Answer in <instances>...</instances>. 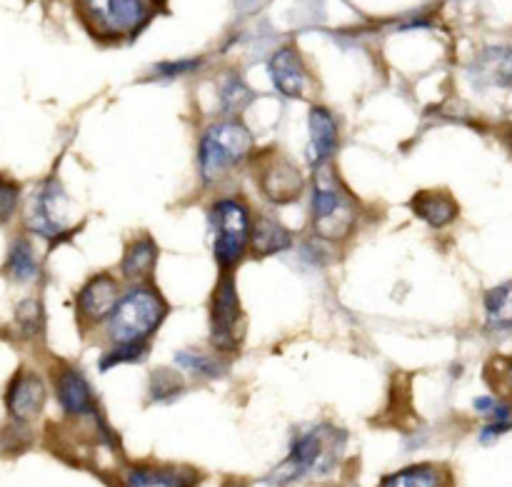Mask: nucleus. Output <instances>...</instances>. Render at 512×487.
Masks as SVG:
<instances>
[{
  "mask_svg": "<svg viewBox=\"0 0 512 487\" xmlns=\"http://www.w3.org/2000/svg\"><path fill=\"white\" fill-rule=\"evenodd\" d=\"M210 345L215 353L230 355L240 348L245 333V315L240 308L233 273H220L218 285L210 293Z\"/></svg>",
  "mask_w": 512,
  "mask_h": 487,
  "instance_id": "8",
  "label": "nucleus"
},
{
  "mask_svg": "<svg viewBox=\"0 0 512 487\" xmlns=\"http://www.w3.org/2000/svg\"><path fill=\"white\" fill-rule=\"evenodd\" d=\"M48 400V385L43 375L30 368H20L5 390V408L13 423H30L38 418Z\"/></svg>",
  "mask_w": 512,
  "mask_h": 487,
  "instance_id": "12",
  "label": "nucleus"
},
{
  "mask_svg": "<svg viewBox=\"0 0 512 487\" xmlns=\"http://www.w3.org/2000/svg\"><path fill=\"white\" fill-rule=\"evenodd\" d=\"M340 128L338 118L325 105H313L308 110V163L310 168L318 170L323 165L333 163L338 153Z\"/></svg>",
  "mask_w": 512,
  "mask_h": 487,
  "instance_id": "14",
  "label": "nucleus"
},
{
  "mask_svg": "<svg viewBox=\"0 0 512 487\" xmlns=\"http://www.w3.org/2000/svg\"><path fill=\"white\" fill-rule=\"evenodd\" d=\"M378 487H445V475L435 465H410L380 480Z\"/></svg>",
  "mask_w": 512,
  "mask_h": 487,
  "instance_id": "23",
  "label": "nucleus"
},
{
  "mask_svg": "<svg viewBox=\"0 0 512 487\" xmlns=\"http://www.w3.org/2000/svg\"><path fill=\"white\" fill-rule=\"evenodd\" d=\"M175 370L190 375L195 380H220L228 373V363L215 350H200V348H183L175 353L173 358Z\"/></svg>",
  "mask_w": 512,
  "mask_h": 487,
  "instance_id": "19",
  "label": "nucleus"
},
{
  "mask_svg": "<svg viewBox=\"0 0 512 487\" xmlns=\"http://www.w3.org/2000/svg\"><path fill=\"white\" fill-rule=\"evenodd\" d=\"M485 315L493 330L512 328V283L498 285L485 293Z\"/></svg>",
  "mask_w": 512,
  "mask_h": 487,
  "instance_id": "26",
  "label": "nucleus"
},
{
  "mask_svg": "<svg viewBox=\"0 0 512 487\" xmlns=\"http://www.w3.org/2000/svg\"><path fill=\"white\" fill-rule=\"evenodd\" d=\"M70 213H73V200L68 198V193H65L58 180L50 178L40 183L30 193L28 203H25V230L48 240L50 245H58L73 235Z\"/></svg>",
  "mask_w": 512,
  "mask_h": 487,
  "instance_id": "7",
  "label": "nucleus"
},
{
  "mask_svg": "<svg viewBox=\"0 0 512 487\" xmlns=\"http://www.w3.org/2000/svg\"><path fill=\"white\" fill-rule=\"evenodd\" d=\"M410 208L430 228H445V225H450L458 218V203L445 190H420L410 200Z\"/></svg>",
  "mask_w": 512,
  "mask_h": 487,
  "instance_id": "18",
  "label": "nucleus"
},
{
  "mask_svg": "<svg viewBox=\"0 0 512 487\" xmlns=\"http://www.w3.org/2000/svg\"><path fill=\"white\" fill-rule=\"evenodd\" d=\"M250 100H253V90L238 73H228L218 80V105L223 118H240Z\"/></svg>",
  "mask_w": 512,
  "mask_h": 487,
  "instance_id": "21",
  "label": "nucleus"
},
{
  "mask_svg": "<svg viewBox=\"0 0 512 487\" xmlns=\"http://www.w3.org/2000/svg\"><path fill=\"white\" fill-rule=\"evenodd\" d=\"M20 208V185L0 175V225L10 223Z\"/></svg>",
  "mask_w": 512,
  "mask_h": 487,
  "instance_id": "29",
  "label": "nucleus"
},
{
  "mask_svg": "<svg viewBox=\"0 0 512 487\" xmlns=\"http://www.w3.org/2000/svg\"><path fill=\"white\" fill-rule=\"evenodd\" d=\"M268 78L283 98H305L310 90V70L295 45H283L268 60Z\"/></svg>",
  "mask_w": 512,
  "mask_h": 487,
  "instance_id": "13",
  "label": "nucleus"
},
{
  "mask_svg": "<svg viewBox=\"0 0 512 487\" xmlns=\"http://www.w3.org/2000/svg\"><path fill=\"white\" fill-rule=\"evenodd\" d=\"M155 265H158V243L153 240V235L138 233L125 245L118 270L120 278L128 285L153 283Z\"/></svg>",
  "mask_w": 512,
  "mask_h": 487,
  "instance_id": "15",
  "label": "nucleus"
},
{
  "mask_svg": "<svg viewBox=\"0 0 512 487\" xmlns=\"http://www.w3.org/2000/svg\"><path fill=\"white\" fill-rule=\"evenodd\" d=\"M3 273L15 285H30L40 278L38 255H35L33 243L25 235H18V238L10 240Z\"/></svg>",
  "mask_w": 512,
  "mask_h": 487,
  "instance_id": "20",
  "label": "nucleus"
},
{
  "mask_svg": "<svg viewBox=\"0 0 512 487\" xmlns=\"http://www.w3.org/2000/svg\"><path fill=\"white\" fill-rule=\"evenodd\" d=\"M75 13L100 43L135 38L153 18V8L145 0H75Z\"/></svg>",
  "mask_w": 512,
  "mask_h": 487,
  "instance_id": "6",
  "label": "nucleus"
},
{
  "mask_svg": "<svg viewBox=\"0 0 512 487\" xmlns=\"http://www.w3.org/2000/svg\"><path fill=\"white\" fill-rule=\"evenodd\" d=\"M258 190L270 205H290L303 195L305 178L298 165L278 150H260L250 158Z\"/></svg>",
  "mask_w": 512,
  "mask_h": 487,
  "instance_id": "9",
  "label": "nucleus"
},
{
  "mask_svg": "<svg viewBox=\"0 0 512 487\" xmlns=\"http://www.w3.org/2000/svg\"><path fill=\"white\" fill-rule=\"evenodd\" d=\"M510 380H512V370H510Z\"/></svg>",
  "mask_w": 512,
  "mask_h": 487,
  "instance_id": "32",
  "label": "nucleus"
},
{
  "mask_svg": "<svg viewBox=\"0 0 512 487\" xmlns=\"http://www.w3.org/2000/svg\"><path fill=\"white\" fill-rule=\"evenodd\" d=\"M123 487H193L195 473L168 465H133L120 475Z\"/></svg>",
  "mask_w": 512,
  "mask_h": 487,
  "instance_id": "17",
  "label": "nucleus"
},
{
  "mask_svg": "<svg viewBox=\"0 0 512 487\" xmlns=\"http://www.w3.org/2000/svg\"><path fill=\"white\" fill-rule=\"evenodd\" d=\"M475 78L480 83L510 85L512 83V53L510 50H488L483 63L475 65Z\"/></svg>",
  "mask_w": 512,
  "mask_h": 487,
  "instance_id": "25",
  "label": "nucleus"
},
{
  "mask_svg": "<svg viewBox=\"0 0 512 487\" xmlns=\"http://www.w3.org/2000/svg\"><path fill=\"white\" fill-rule=\"evenodd\" d=\"M255 153V138L240 118L205 125L198 140V178L203 188H220Z\"/></svg>",
  "mask_w": 512,
  "mask_h": 487,
  "instance_id": "1",
  "label": "nucleus"
},
{
  "mask_svg": "<svg viewBox=\"0 0 512 487\" xmlns=\"http://www.w3.org/2000/svg\"><path fill=\"white\" fill-rule=\"evenodd\" d=\"M185 393L183 375L175 368H158L150 373L148 400L155 405H168Z\"/></svg>",
  "mask_w": 512,
  "mask_h": 487,
  "instance_id": "22",
  "label": "nucleus"
},
{
  "mask_svg": "<svg viewBox=\"0 0 512 487\" xmlns=\"http://www.w3.org/2000/svg\"><path fill=\"white\" fill-rule=\"evenodd\" d=\"M145 3H148L150 5V8H160V5H165V3H168V0H145Z\"/></svg>",
  "mask_w": 512,
  "mask_h": 487,
  "instance_id": "31",
  "label": "nucleus"
},
{
  "mask_svg": "<svg viewBox=\"0 0 512 487\" xmlns=\"http://www.w3.org/2000/svg\"><path fill=\"white\" fill-rule=\"evenodd\" d=\"M345 453V433L335 425H310L290 440L288 458L268 475L265 483L288 487L305 478L333 473Z\"/></svg>",
  "mask_w": 512,
  "mask_h": 487,
  "instance_id": "2",
  "label": "nucleus"
},
{
  "mask_svg": "<svg viewBox=\"0 0 512 487\" xmlns=\"http://www.w3.org/2000/svg\"><path fill=\"white\" fill-rule=\"evenodd\" d=\"M200 63L203 60L200 58H185V60H170V63H158L153 65V70H150V78H158V80H173V78H180V75H188L193 73V70L200 68Z\"/></svg>",
  "mask_w": 512,
  "mask_h": 487,
  "instance_id": "30",
  "label": "nucleus"
},
{
  "mask_svg": "<svg viewBox=\"0 0 512 487\" xmlns=\"http://www.w3.org/2000/svg\"><path fill=\"white\" fill-rule=\"evenodd\" d=\"M310 193V228L320 243H345L358 225V203L335 173L333 163L313 170Z\"/></svg>",
  "mask_w": 512,
  "mask_h": 487,
  "instance_id": "4",
  "label": "nucleus"
},
{
  "mask_svg": "<svg viewBox=\"0 0 512 487\" xmlns=\"http://www.w3.org/2000/svg\"><path fill=\"white\" fill-rule=\"evenodd\" d=\"M15 330H18L20 338L33 340L43 333L45 328V315H43V305H40L38 298H28L23 303H18L15 308Z\"/></svg>",
  "mask_w": 512,
  "mask_h": 487,
  "instance_id": "28",
  "label": "nucleus"
},
{
  "mask_svg": "<svg viewBox=\"0 0 512 487\" xmlns=\"http://www.w3.org/2000/svg\"><path fill=\"white\" fill-rule=\"evenodd\" d=\"M120 298V280L113 273H95L75 293V323L80 333L100 330Z\"/></svg>",
  "mask_w": 512,
  "mask_h": 487,
  "instance_id": "10",
  "label": "nucleus"
},
{
  "mask_svg": "<svg viewBox=\"0 0 512 487\" xmlns=\"http://www.w3.org/2000/svg\"><path fill=\"white\" fill-rule=\"evenodd\" d=\"M295 245L293 233L280 223L275 215L258 213L253 215V233H250V253L255 258H270L280 255Z\"/></svg>",
  "mask_w": 512,
  "mask_h": 487,
  "instance_id": "16",
  "label": "nucleus"
},
{
  "mask_svg": "<svg viewBox=\"0 0 512 487\" xmlns=\"http://www.w3.org/2000/svg\"><path fill=\"white\" fill-rule=\"evenodd\" d=\"M210 245L220 273H233L250 255L253 210L238 195L215 198L208 208Z\"/></svg>",
  "mask_w": 512,
  "mask_h": 487,
  "instance_id": "5",
  "label": "nucleus"
},
{
  "mask_svg": "<svg viewBox=\"0 0 512 487\" xmlns=\"http://www.w3.org/2000/svg\"><path fill=\"white\" fill-rule=\"evenodd\" d=\"M473 405L480 415H485V418L490 420L488 428H485L483 435H480L483 443H490V440L508 433L512 428V408L508 403H500V400L495 398H478Z\"/></svg>",
  "mask_w": 512,
  "mask_h": 487,
  "instance_id": "24",
  "label": "nucleus"
},
{
  "mask_svg": "<svg viewBox=\"0 0 512 487\" xmlns=\"http://www.w3.org/2000/svg\"><path fill=\"white\" fill-rule=\"evenodd\" d=\"M53 390L60 410L73 420H85L98 413L95 393L88 378L75 365L58 363L53 368Z\"/></svg>",
  "mask_w": 512,
  "mask_h": 487,
  "instance_id": "11",
  "label": "nucleus"
},
{
  "mask_svg": "<svg viewBox=\"0 0 512 487\" xmlns=\"http://www.w3.org/2000/svg\"><path fill=\"white\" fill-rule=\"evenodd\" d=\"M168 310V303L153 283L128 285L120 290L118 303L103 325L105 343H150L168 318Z\"/></svg>",
  "mask_w": 512,
  "mask_h": 487,
  "instance_id": "3",
  "label": "nucleus"
},
{
  "mask_svg": "<svg viewBox=\"0 0 512 487\" xmlns=\"http://www.w3.org/2000/svg\"><path fill=\"white\" fill-rule=\"evenodd\" d=\"M148 343H120V345H108L100 355L98 365L100 373H108V370L120 368V365H135L143 363L148 358Z\"/></svg>",
  "mask_w": 512,
  "mask_h": 487,
  "instance_id": "27",
  "label": "nucleus"
}]
</instances>
